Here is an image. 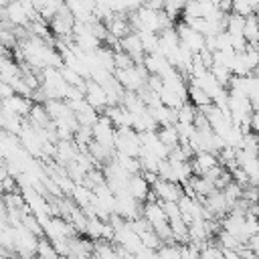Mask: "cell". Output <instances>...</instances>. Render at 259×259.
Wrapping results in <instances>:
<instances>
[{
  "mask_svg": "<svg viewBox=\"0 0 259 259\" xmlns=\"http://www.w3.org/2000/svg\"><path fill=\"white\" fill-rule=\"evenodd\" d=\"M130 22H132V28L136 32L140 30H150V32H162L164 28L172 26V18L168 16L166 10H158V8H152V6H142L138 8L136 12H130Z\"/></svg>",
  "mask_w": 259,
  "mask_h": 259,
  "instance_id": "obj_1",
  "label": "cell"
},
{
  "mask_svg": "<svg viewBox=\"0 0 259 259\" xmlns=\"http://www.w3.org/2000/svg\"><path fill=\"white\" fill-rule=\"evenodd\" d=\"M115 77H117V81L121 83V87L125 91H136L138 93L148 85L150 73L142 63V65H132L127 69H115Z\"/></svg>",
  "mask_w": 259,
  "mask_h": 259,
  "instance_id": "obj_2",
  "label": "cell"
},
{
  "mask_svg": "<svg viewBox=\"0 0 259 259\" xmlns=\"http://www.w3.org/2000/svg\"><path fill=\"white\" fill-rule=\"evenodd\" d=\"M115 150L119 154H127V156L140 158V152H142L140 132H136L134 127H117V134H115Z\"/></svg>",
  "mask_w": 259,
  "mask_h": 259,
  "instance_id": "obj_3",
  "label": "cell"
},
{
  "mask_svg": "<svg viewBox=\"0 0 259 259\" xmlns=\"http://www.w3.org/2000/svg\"><path fill=\"white\" fill-rule=\"evenodd\" d=\"M176 30H178V36H180V42L184 47H188L194 55H200L204 49H206V36L202 32H198L196 28H192L188 22L180 20L176 24Z\"/></svg>",
  "mask_w": 259,
  "mask_h": 259,
  "instance_id": "obj_4",
  "label": "cell"
},
{
  "mask_svg": "<svg viewBox=\"0 0 259 259\" xmlns=\"http://www.w3.org/2000/svg\"><path fill=\"white\" fill-rule=\"evenodd\" d=\"M73 42L85 51V53H93L101 47V38L95 34L93 26L91 24H85V22H77L75 24V30H73Z\"/></svg>",
  "mask_w": 259,
  "mask_h": 259,
  "instance_id": "obj_5",
  "label": "cell"
},
{
  "mask_svg": "<svg viewBox=\"0 0 259 259\" xmlns=\"http://www.w3.org/2000/svg\"><path fill=\"white\" fill-rule=\"evenodd\" d=\"M152 192L162 202H178L186 194L184 188L180 186V182H172V180H164V178H158L152 184Z\"/></svg>",
  "mask_w": 259,
  "mask_h": 259,
  "instance_id": "obj_6",
  "label": "cell"
},
{
  "mask_svg": "<svg viewBox=\"0 0 259 259\" xmlns=\"http://www.w3.org/2000/svg\"><path fill=\"white\" fill-rule=\"evenodd\" d=\"M18 140H20L22 148H24L32 158H38V156H42V154H45V152H42L45 142H42V138H40L38 130H36L30 121H28V123H24V127H22V132H20Z\"/></svg>",
  "mask_w": 259,
  "mask_h": 259,
  "instance_id": "obj_7",
  "label": "cell"
},
{
  "mask_svg": "<svg viewBox=\"0 0 259 259\" xmlns=\"http://www.w3.org/2000/svg\"><path fill=\"white\" fill-rule=\"evenodd\" d=\"M142 208H144V202L134 198L130 192L115 194V212L119 217H123L125 221H134V219L142 217Z\"/></svg>",
  "mask_w": 259,
  "mask_h": 259,
  "instance_id": "obj_8",
  "label": "cell"
},
{
  "mask_svg": "<svg viewBox=\"0 0 259 259\" xmlns=\"http://www.w3.org/2000/svg\"><path fill=\"white\" fill-rule=\"evenodd\" d=\"M2 16L4 20H8L14 28H20V26H30V16L22 4V0H12L8 6L2 8Z\"/></svg>",
  "mask_w": 259,
  "mask_h": 259,
  "instance_id": "obj_9",
  "label": "cell"
},
{
  "mask_svg": "<svg viewBox=\"0 0 259 259\" xmlns=\"http://www.w3.org/2000/svg\"><path fill=\"white\" fill-rule=\"evenodd\" d=\"M119 49L125 51L136 65H142L144 59H146V51H144V45H142V38L136 30H132L130 34H125L123 38H119Z\"/></svg>",
  "mask_w": 259,
  "mask_h": 259,
  "instance_id": "obj_10",
  "label": "cell"
},
{
  "mask_svg": "<svg viewBox=\"0 0 259 259\" xmlns=\"http://www.w3.org/2000/svg\"><path fill=\"white\" fill-rule=\"evenodd\" d=\"M85 99L89 101L91 107H95L97 111H105L109 107V95L107 91L93 79H87V89H85Z\"/></svg>",
  "mask_w": 259,
  "mask_h": 259,
  "instance_id": "obj_11",
  "label": "cell"
},
{
  "mask_svg": "<svg viewBox=\"0 0 259 259\" xmlns=\"http://www.w3.org/2000/svg\"><path fill=\"white\" fill-rule=\"evenodd\" d=\"M32 101H30V97H26V95H12V97H8V99H2V111H6V113H16V115H22V117H26V115H30V111H32Z\"/></svg>",
  "mask_w": 259,
  "mask_h": 259,
  "instance_id": "obj_12",
  "label": "cell"
},
{
  "mask_svg": "<svg viewBox=\"0 0 259 259\" xmlns=\"http://www.w3.org/2000/svg\"><path fill=\"white\" fill-rule=\"evenodd\" d=\"M127 192L134 198H138L140 202H146L150 198V194H152V184L146 180L144 174H132V178L127 182Z\"/></svg>",
  "mask_w": 259,
  "mask_h": 259,
  "instance_id": "obj_13",
  "label": "cell"
},
{
  "mask_svg": "<svg viewBox=\"0 0 259 259\" xmlns=\"http://www.w3.org/2000/svg\"><path fill=\"white\" fill-rule=\"evenodd\" d=\"M190 83H194V85L202 87V89L212 97V103H214V99H217L225 89H229V87L221 85V83H219V79H217L210 71H206L204 75H200V77H196V79H190Z\"/></svg>",
  "mask_w": 259,
  "mask_h": 259,
  "instance_id": "obj_14",
  "label": "cell"
},
{
  "mask_svg": "<svg viewBox=\"0 0 259 259\" xmlns=\"http://www.w3.org/2000/svg\"><path fill=\"white\" fill-rule=\"evenodd\" d=\"M223 229L229 231L231 235H235L239 241L247 243V231H245V214H235V212H229V217H225L223 221Z\"/></svg>",
  "mask_w": 259,
  "mask_h": 259,
  "instance_id": "obj_15",
  "label": "cell"
},
{
  "mask_svg": "<svg viewBox=\"0 0 259 259\" xmlns=\"http://www.w3.org/2000/svg\"><path fill=\"white\" fill-rule=\"evenodd\" d=\"M79 156V146L71 140H59L57 142V152H55V158L63 164V166H69L71 162H75Z\"/></svg>",
  "mask_w": 259,
  "mask_h": 259,
  "instance_id": "obj_16",
  "label": "cell"
},
{
  "mask_svg": "<svg viewBox=\"0 0 259 259\" xmlns=\"http://www.w3.org/2000/svg\"><path fill=\"white\" fill-rule=\"evenodd\" d=\"M221 162H219V158H217V154H212V152H198V154H194V158H192V168H194V174H206L208 170H212L214 166H219Z\"/></svg>",
  "mask_w": 259,
  "mask_h": 259,
  "instance_id": "obj_17",
  "label": "cell"
},
{
  "mask_svg": "<svg viewBox=\"0 0 259 259\" xmlns=\"http://www.w3.org/2000/svg\"><path fill=\"white\" fill-rule=\"evenodd\" d=\"M22 75V71H20V67L4 53V57H2V61H0V79L2 81H6V83H12L14 79H18Z\"/></svg>",
  "mask_w": 259,
  "mask_h": 259,
  "instance_id": "obj_18",
  "label": "cell"
},
{
  "mask_svg": "<svg viewBox=\"0 0 259 259\" xmlns=\"http://www.w3.org/2000/svg\"><path fill=\"white\" fill-rule=\"evenodd\" d=\"M188 101H190L194 107L202 109V107H206V105H210V103H212V97H210L202 87H198V85L190 83V85H188Z\"/></svg>",
  "mask_w": 259,
  "mask_h": 259,
  "instance_id": "obj_19",
  "label": "cell"
},
{
  "mask_svg": "<svg viewBox=\"0 0 259 259\" xmlns=\"http://www.w3.org/2000/svg\"><path fill=\"white\" fill-rule=\"evenodd\" d=\"M243 34H245V40L249 45H259V18L257 14H251V16H245V26H243Z\"/></svg>",
  "mask_w": 259,
  "mask_h": 259,
  "instance_id": "obj_20",
  "label": "cell"
},
{
  "mask_svg": "<svg viewBox=\"0 0 259 259\" xmlns=\"http://www.w3.org/2000/svg\"><path fill=\"white\" fill-rule=\"evenodd\" d=\"M158 95H160V101H162L164 105H168L170 109H180V107L186 103V99H184L180 93L172 91V89H170V87H166V85L160 89V93H158Z\"/></svg>",
  "mask_w": 259,
  "mask_h": 259,
  "instance_id": "obj_21",
  "label": "cell"
},
{
  "mask_svg": "<svg viewBox=\"0 0 259 259\" xmlns=\"http://www.w3.org/2000/svg\"><path fill=\"white\" fill-rule=\"evenodd\" d=\"M28 121H30L32 125H36V127H47L53 119H51V115H49L45 103H34V105H32V111H30V115H28Z\"/></svg>",
  "mask_w": 259,
  "mask_h": 259,
  "instance_id": "obj_22",
  "label": "cell"
},
{
  "mask_svg": "<svg viewBox=\"0 0 259 259\" xmlns=\"http://www.w3.org/2000/svg\"><path fill=\"white\" fill-rule=\"evenodd\" d=\"M75 115H77L79 125H87V127H93V123L99 119V111L95 107H91L89 101H85V105L81 109H77Z\"/></svg>",
  "mask_w": 259,
  "mask_h": 259,
  "instance_id": "obj_23",
  "label": "cell"
},
{
  "mask_svg": "<svg viewBox=\"0 0 259 259\" xmlns=\"http://www.w3.org/2000/svg\"><path fill=\"white\" fill-rule=\"evenodd\" d=\"M158 134H160V140H162L170 150H174L176 146H180V134H178V127H176V125L158 127Z\"/></svg>",
  "mask_w": 259,
  "mask_h": 259,
  "instance_id": "obj_24",
  "label": "cell"
},
{
  "mask_svg": "<svg viewBox=\"0 0 259 259\" xmlns=\"http://www.w3.org/2000/svg\"><path fill=\"white\" fill-rule=\"evenodd\" d=\"M138 34H140V38H142V45H144L146 55H150V53H160V34H158V32L140 30Z\"/></svg>",
  "mask_w": 259,
  "mask_h": 259,
  "instance_id": "obj_25",
  "label": "cell"
},
{
  "mask_svg": "<svg viewBox=\"0 0 259 259\" xmlns=\"http://www.w3.org/2000/svg\"><path fill=\"white\" fill-rule=\"evenodd\" d=\"M130 174H140L142 172V162H140V158H134V156H127V154H119V152H115V156H113Z\"/></svg>",
  "mask_w": 259,
  "mask_h": 259,
  "instance_id": "obj_26",
  "label": "cell"
},
{
  "mask_svg": "<svg viewBox=\"0 0 259 259\" xmlns=\"http://www.w3.org/2000/svg\"><path fill=\"white\" fill-rule=\"evenodd\" d=\"M105 223H107V221H103V219H99V217H89L85 233H87L91 239H97V241H99V239L103 237V227H105Z\"/></svg>",
  "mask_w": 259,
  "mask_h": 259,
  "instance_id": "obj_27",
  "label": "cell"
},
{
  "mask_svg": "<svg viewBox=\"0 0 259 259\" xmlns=\"http://www.w3.org/2000/svg\"><path fill=\"white\" fill-rule=\"evenodd\" d=\"M158 259H182V247L174 243H164L158 247Z\"/></svg>",
  "mask_w": 259,
  "mask_h": 259,
  "instance_id": "obj_28",
  "label": "cell"
},
{
  "mask_svg": "<svg viewBox=\"0 0 259 259\" xmlns=\"http://www.w3.org/2000/svg\"><path fill=\"white\" fill-rule=\"evenodd\" d=\"M198 115V107H194L190 101H186L180 109H178V123H194Z\"/></svg>",
  "mask_w": 259,
  "mask_h": 259,
  "instance_id": "obj_29",
  "label": "cell"
},
{
  "mask_svg": "<svg viewBox=\"0 0 259 259\" xmlns=\"http://www.w3.org/2000/svg\"><path fill=\"white\" fill-rule=\"evenodd\" d=\"M219 243H221V249H235V251H239V249L245 245L243 241H239L235 235H231V233L225 231V229L219 233Z\"/></svg>",
  "mask_w": 259,
  "mask_h": 259,
  "instance_id": "obj_30",
  "label": "cell"
},
{
  "mask_svg": "<svg viewBox=\"0 0 259 259\" xmlns=\"http://www.w3.org/2000/svg\"><path fill=\"white\" fill-rule=\"evenodd\" d=\"M36 259H59V253H57V249L53 247L51 241L40 239L38 249H36Z\"/></svg>",
  "mask_w": 259,
  "mask_h": 259,
  "instance_id": "obj_31",
  "label": "cell"
},
{
  "mask_svg": "<svg viewBox=\"0 0 259 259\" xmlns=\"http://www.w3.org/2000/svg\"><path fill=\"white\" fill-rule=\"evenodd\" d=\"M210 73L219 79L221 85L229 87V83H231V79H233V71H231L229 67H225V65H210Z\"/></svg>",
  "mask_w": 259,
  "mask_h": 259,
  "instance_id": "obj_32",
  "label": "cell"
},
{
  "mask_svg": "<svg viewBox=\"0 0 259 259\" xmlns=\"http://www.w3.org/2000/svg\"><path fill=\"white\" fill-rule=\"evenodd\" d=\"M233 12L241 14V16H251V14H255V8L249 0H233Z\"/></svg>",
  "mask_w": 259,
  "mask_h": 259,
  "instance_id": "obj_33",
  "label": "cell"
},
{
  "mask_svg": "<svg viewBox=\"0 0 259 259\" xmlns=\"http://www.w3.org/2000/svg\"><path fill=\"white\" fill-rule=\"evenodd\" d=\"M249 99L255 109H259V75H251V85H249Z\"/></svg>",
  "mask_w": 259,
  "mask_h": 259,
  "instance_id": "obj_34",
  "label": "cell"
},
{
  "mask_svg": "<svg viewBox=\"0 0 259 259\" xmlns=\"http://www.w3.org/2000/svg\"><path fill=\"white\" fill-rule=\"evenodd\" d=\"M132 65H136L134 59H132L125 51L117 49V51H115V67H117V69H127V67H132Z\"/></svg>",
  "mask_w": 259,
  "mask_h": 259,
  "instance_id": "obj_35",
  "label": "cell"
},
{
  "mask_svg": "<svg viewBox=\"0 0 259 259\" xmlns=\"http://www.w3.org/2000/svg\"><path fill=\"white\" fill-rule=\"evenodd\" d=\"M0 93H2V99H8V97L16 95L14 87H12L10 83H6V81H0Z\"/></svg>",
  "mask_w": 259,
  "mask_h": 259,
  "instance_id": "obj_36",
  "label": "cell"
},
{
  "mask_svg": "<svg viewBox=\"0 0 259 259\" xmlns=\"http://www.w3.org/2000/svg\"><path fill=\"white\" fill-rule=\"evenodd\" d=\"M249 123H251V132L259 136V109H255V111L251 113V121H249Z\"/></svg>",
  "mask_w": 259,
  "mask_h": 259,
  "instance_id": "obj_37",
  "label": "cell"
},
{
  "mask_svg": "<svg viewBox=\"0 0 259 259\" xmlns=\"http://www.w3.org/2000/svg\"><path fill=\"white\" fill-rule=\"evenodd\" d=\"M223 259H243V257L235 249H223Z\"/></svg>",
  "mask_w": 259,
  "mask_h": 259,
  "instance_id": "obj_38",
  "label": "cell"
},
{
  "mask_svg": "<svg viewBox=\"0 0 259 259\" xmlns=\"http://www.w3.org/2000/svg\"><path fill=\"white\" fill-rule=\"evenodd\" d=\"M10 2H12V0H0V4H2V8H4V6H8Z\"/></svg>",
  "mask_w": 259,
  "mask_h": 259,
  "instance_id": "obj_39",
  "label": "cell"
},
{
  "mask_svg": "<svg viewBox=\"0 0 259 259\" xmlns=\"http://www.w3.org/2000/svg\"><path fill=\"white\" fill-rule=\"evenodd\" d=\"M2 259H16V257H10V255H2Z\"/></svg>",
  "mask_w": 259,
  "mask_h": 259,
  "instance_id": "obj_40",
  "label": "cell"
},
{
  "mask_svg": "<svg viewBox=\"0 0 259 259\" xmlns=\"http://www.w3.org/2000/svg\"><path fill=\"white\" fill-rule=\"evenodd\" d=\"M214 2H217V4H219V2H221V0H214Z\"/></svg>",
  "mask_w": 259,
  "mask_h": 259,
  "instance_id": "obj_41",
  "label": "cell"
},
{
  "mask_svg": "<svg viewBox=\"0 0 259 259\" xmlns=\"http://www.w3.org/2000/svg\"><path fill=\"white\" fill-rule=\"evenodd\" d=\"M257 47H259V45H257Z\"/></svg>",
  "mask_w": 259,
  "mask_h": 259,
  "instance_id": "obj_42",
  "label": "cell"
}]
</instances>
